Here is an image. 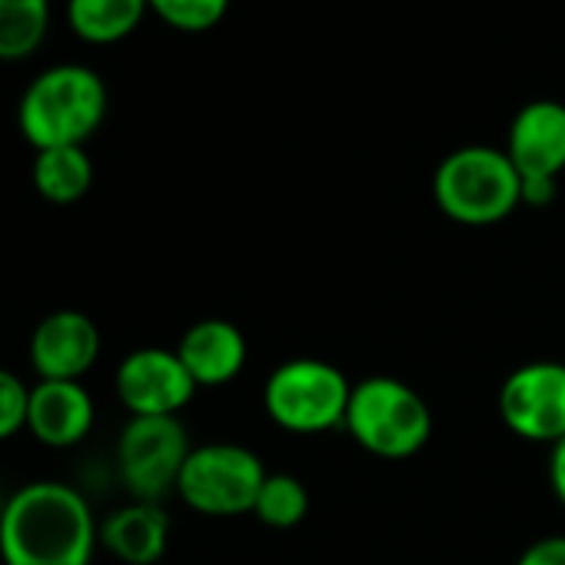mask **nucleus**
Returning a JSON list of instances; mask_svg holds the SVG:
<instances>
[{
  "mask_svg": "<svg viewBox=\"0 0 565 565\" xmlns=\"http://www.w3.org/2000/svg\"><path fill=\"white\" fill-rule=\"evenodd\" d=\"M310 512V492L294 472H266L253 515L269 529H294Z\"/></svg>",
  "mask_w": 565,
  "mask_h": 565,
  "instance_id": "18",
  "label": "nucleus"
},
{
  "mask_svg": "<svg viewBox=\"0 0 565 565\" xmlns=\"http://www.w3.org/2000/svg\"><path fill=\"white\" fill-rule=\"evenodd\" d=\"M147 4L150 14L180 34H206L230 11V0H147Z\"/></svg>",
  "mask_w": 565,
  "mask_h": 565,
  "instance_id": "19",
  "label": "nucleus"
},
{
  "mask_svg": "<svg viewBox=\"0 0 565 565\" xmlns=\"http://www.w3.org/2000/svg\"><path fill=\"white\" fill-rule=\"evenodd\" d=\"M34 190L57 206H71L84 200L94 186V160L87 147H51L38 150L31 163Z\"/></svg>",
  "mask_w": 565,
  "mask_h": 565,
  "instance_id": "15",
  "label": "nucleus"
},
{
  "mask_svg": "<svg viewBox=\"0 0 565 565\" xmlns=\"http://www.w3.org/2000/svg\"><path fill=\"white\" fill-rule=\"evenodd\" d=\"M97 542L100 525L94 509L67 482H28L0 509L4 565H90Z\"/></svg>",
  "mask_w": 565,
  "mask_h": 565,
  "instance_id": "1",
  "label": "nucleus"
},
{
  "mask_svg": "<svg viewBox=\"0 0 565 565\" xmlns=\"http://www.w3.org/2000/svg\"><path fill=\"white\" fill-rule=\"evenodd\" d=\"M263 479L266 466L253 449L239 443H206L190 449L177 495L200 515L233 519L253 512Z\"/></svg>",
  "mask_w": 565,
  "mask_h": 565,
  "instance_id": "6",
  "label": "nucleus"
},
{
  "mask_svg": "<svg viewBox=\"0 0 565 565\" xmlns=\"http://www.w3.org/2000/svg\"><path fill=\"white\" fill-rule=\"evenodd\" d=\"M51 31V0H0V61H24Z\"/></svg>",
  "mask_w": 565,
  "mask_h": 565,
  "instance_id": "17",
  "label": "nucleus"
},
{
  "mask_svg": "<svg viewBox=\"0 0 565 565\" xmlns=\"http://www.w3.org/2000/svg\"><path fill=\"white\" fill-rule=\"evenodd\" d=\"M190 449L180 416H130L117 439V469L127 492L137 502H160L177 492Z\"/></svg>",
  "mask_w": 565,
  "mask_h": 565,
  "instance_id": "7",
  "label": "nucleus"
},
{
  "mask_svg": "<svg viewBox=\"0 0 565 565\" xmlns=\"http://www.w3.org/2000/svg\"><path fill=\"white\" fill-rule=\"evenodd\" d=\"M177 356L183 360L196 386H226L243 373L249 347L236 323L210 317V320L193 323L180 337Z\"/></svg>",
  "mask_w": 565,
  "mask_h": 565,
  "instance_id": "13",
  "label": "nucleus"
},
{
  "mask_svg": "<svg viewBox=\"0 0 565 565\" xmlns=\"http://www.w3.org/2000/svg\"><path fill=\"white\" fill-rule=\"evenodd\" d=\"M170 542V515L160 502H127L100 522V545L124 565H153Z\"/></svg>",
  "mask_w": 565,
  "mask_h": 565,
  "instance_id": "14",
  "label": "nucleus"
},
{
  "mask_svg": "<svg viewBox=\"0 0 565 565\" xmlns=\"http://www.w3.org/2000/svg\"><path fill=\"white\" fill-rule=\"evenodd\" d=\"M558 193V180H522V206H548Z\"/></svg>",
  "mask_w": 565,
  "mask_h": 565,
  "instance_id": "22",
  "label": "nucleus"
},
{
  "mask_svg": "<svg viewBox=\"0 0 565 565\" xmlns=\"http://www.w3.org/2000/svg\"><path fill=\"white\" fill-rule=\"evenodd\" d=\"M433 200L452 223L495 226L522 206V177L502 147L466 143L439 160Z\"/></svg>",
  "mask_w": 565,
  "mask_h": 565,
  "instance_id": "3",
  "label": "nucleus"
},
{
  "mask_svg": "<svg viewBox=\"0 0 565 565\" xmlns=\"http://www.w3.org/2000/svg\"><path fill=\"white\" fill-rule=\"evenodd\" d=\"M28 403L31 386L18 373L0 366V443L28 429Z\"/></svg>",
  "mask_w": 565,
  "mask_h": 565,
  "instance_id": "20",
  "label": "nucleus"
},
{
  "mask_svg": "<svg viewBox=\"0 0 565 565\" xmlns=\"http://www.w3.org/2000/svg\"><path fill=\"white\" fill-rule=\"evenodd\" d=\"M548 486H552L555 499L565 505V439H558L548 449Z\"/></svg>",
  "mask_w": 565,
  "mask_h": 565,
  "instance_id": "23",
  "label": "nucleus"
},
{
  "mask_svg": "<svg viewBox=\"0 0 565 565\" xmlns=\"http://www.w3.org/2000/svg\"><path fill=\"white\" fill-rule=\"evenodd\" d=\"M515 565H565V535H545L535 539Z\"/></svg>",
  "mask_w": 565,
  "mask_h": 565,
  "instance_id": "21",
  "label": "nucleus"
},
{
  "mask_svg": "<svg viewBox=\"0 0 565 565\" xmlns=\"http://www.w3.org/2000/svg\"><path fill=\"white\" fill-rule=\"evenodd\" d=\"M502 150L522 180H558L565 170V104L535 97L519 107Z\"/></svg>",
  "mask_w": 565,
  "mask_h": 565,
  "instance_id": "11",
  "label": "nucleus"
},
{
  "mask_svg": "<svg viewBox=\"0 0 565 565\" xmlns=\"http://www.w3.org/2000/svg\"><path fill=\"white\" fill-rule=\"evenodd\" d=\"M100 347H104L100 330L87 313L57 310L34 327L28 356H31V370L38 373V380L81 383V376H87L97 366Z\"/></svg>",
  "mask_w": 565,
  "mask_h": 565,
  "instance_id": "10",
  "label": "nucleus"
},
{
  "mask_svg": "<svg viewBox=\"0 0 565 565\" xmlns=\"http://www.w3.org/2000/svg\"><path fill=\"white\" fill-rule=\"evenodd\" d=\"M94 419H97V406L84 383L38 380L31 386L28 433L38 443H44L51 449H71L90 436Z\"/></svg>",
  "mask_w": 565,
  "mask_h": 565,
  "instance_id": "12",
  "label": "nucleus"
},
{
  "mask_svg": "<svg viewBox=\"0 0 565 565\" xmlns=\"http://www.w3.org/2000/svg\"><path fill=\"white\" fill-rule=\"evenodd\" d=\"M350 436L376 459H409L433 436L429 403L396 376H366L353 383L347 423Z\"/></svg>",
  "mask_w": 565,
  "mask_h": 565,
  "instance_id": "4",
  "label": "nucleus"
},
{
  "mask_svg": "<svg viewBox=\"0 0 565 565\" xmlns=\"http://www.w3.org/2000/svg\"><path fill=\"white\" fill-rule=\"evenodd\" d=\"M114 386L130 416H180L200 390L177 350L163 347H140L127 353L117 366Z\"/></svg>",
  "mask_w": 565,
  "mask_h": 565,
  "instance_id": "9",
  "label": "nucleus"
},
{
  "mask_svg": "<svg viewBox=\"0 0 565 565\" xmlns=\"http://www.w3.org/2000/svg\"><path fill=\"white\" fill-rule=\"evenodd\" d=\"M495 403L512 436L552 449L565 439V363L535 360L512 370Z\"/></svg>",
  "mask_w": 565,
  "mask_h": 565,
  "instance_id": "8",
  "label": "nucleus"
},
{
  "mask_svg": "<svg viewBox=\"0 0 565 565\" xmlns=\"http://www.w3.org/2000/svg\"><path fill=\"white\" fill-rule=\"evenodd\" d=\"M110 94L87 64H54L21 94L18 127L34 150L84 147L107 120Z\"/></svg>",
  "mask_w": 565,
  "mask_h": 565,
  "instance_id": "2",
  "label": "nucleus"
},
{
  "mask_svg": "<svg viewBox=\"0 0 565 565\" xmlns=\"http://www.w3.org/2000/svg\"><path fill=\"white\" fill-rule=\"evenodd\" d=\"M147 14V0H67V24L87 44L127 41Z\"/></svg>",
  "mask_w": 565,
  "mask_h": 565,
  "instance_id": "16",
  "label": "nucleus"
},
{
  "mask_svg": "<svg viewBox=\"0 0 565 565\" xmlns=\"http://www.w3.org/2000/svg\"><path fill=\"white\" fill-rule=\"evenodd\" d=\"M350 396V376L340 366L317 356H297L279 363L263 386L266 416L279 429L297 436H317L343 426Z\"/></svg>",
  "mask_w": 565,
  "mask_h": 565,
  "instance_id": "5",
  "label": "nucleus"
}]
</instances>
